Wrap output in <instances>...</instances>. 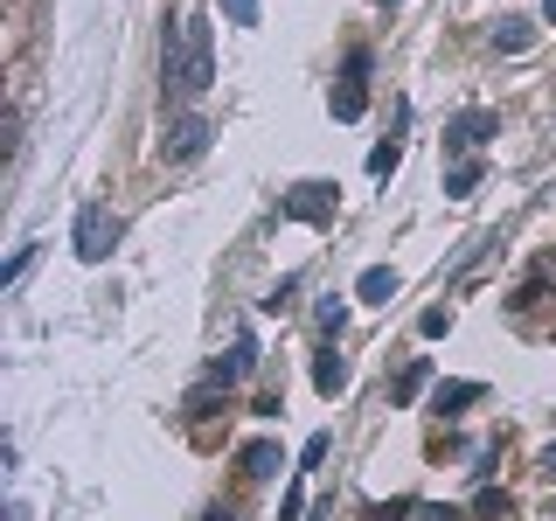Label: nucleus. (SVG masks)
<instances>
[{"label": "nucleus", "instance_id": "obj_5", "mask_svg": "<svg viewBox=\"0 0 556 521\" xmlns=\"http://www.w3.org/2000/svg\"><path fill=\"white\" fill-rule=\"evenodd\" d=\"M202 153H208V118H202V112H181V118L161 132V161L181 167V161H202Z\"/></svg>", "mask_w": 556, "mask_h": 521}, {"label": "nucleus", "instance_id": "obj_28", "mask_svg": "<svg viewBox=\"0 0 556 521\" xmlns=\"http://www.w3.org/2000/svg\"><path fill=\"white\" fill-rule=\"evenodd\" d=\"M390 8H396V0H390Z\"/></svg>", "mask_w": 556, "mask_h": 521}, {"label": "nucleus", "instance_id": "obj_26", "mask_svg": "<svg viewBox=\"0 0 556 521\" xmlns=\"http://www.w3.org/2000/svg\"><path fill=\"white\" fill-rule=\"evenodd\" d=\"M208 521H237V514H230V508H208Z\"/></svg>", "mask_w": 556, "mask_h": 521}, {"label": "nucleus", "instance_id": "obj_14", "mask_svg": "<svg viewBox=\"0 0 556 521\" xmlns=\"http://www.w3.org/2000/svg\"><path fill=\"white\" fill-rule=\"evenodd\" d=\"M473 188H480V161H459V167L445 174V195H452V202H466Z\"/></svg>", "mask_w": 556, "mask_h": 521}, {"label": "nucleus", "instance_id": "obj_15", "mask_svg": "<svg viewBox=\"0 0 556 521\" xmlns=\"http://www.w3.org/2000/svg\"><path fill=\"white\" fill-rule=\"evenodd\" d=\"M313 327H320V334L334 341L341 327H348V300H320V306H313Z\"/></svg>", "mask_w": 556, "mask_h": 521}, {"label": "nucleus", "instance_id": "obj_23", "mask_svg": "<svg viewBox=\"0 0 556 521\" xmlns=\"http://www.w3.org/2000/svg\"><path fill=\"white\" fill-rule=\"evenodd\" d=\"M320 459H327V431H313V439H306V452H300V473H313Z\"/></svg>", "mask_w": 556, "mask_h": 521}, {"label": "nucleus", "instance_id": "obj_9", "mask_svg": "<svg viewBox=\"0 0 556 521\" xmlns=\"http://www.w3.org/2000/svg\"><path fill=\"white\" fill-rule=\"evenodd\" d=\"M355 300H369V306H390V300H396V271H390V265H369V271L355 278Z\"/></svg>", "mask_w": 556, "mask_h": 521}, {"label": "nucleus", "instance_id": "obj_27", "mask_svg": "<svg viewBox=\"0 0 556 521\" xmlns=\"http://www.w3.org/2000/svg\"><path fill=\"white\" fill-rule=\"evenodd\" d=\"M543 22H556V0H543Z\"/></svg>", "mask_w": 556, "mask_h": 521}, {"label": "nucleus", "instance_id": "obj_25", "mask_svg": "<svg viewBox=\"0 0 556 521\" xmlns=\"http://www.w3.org/2000/svg\"><path fill=\"white\" fill-rule=\"evenodd\" d=\"M417 521H459V508H417Z\"/></svg>", "mask_w": 556, "mask_h": 521}, {"label": "nucleus", "instance_id": "obj_16", "mask_svg": "<svg viewBox=\"0 0 556 521\" xmlns=\"http://www.w3.org/2000/svg\"><path fill=\"white\" fill-rule=\"evenodd\" d=\"M529 42H535V28H529V22H501V28H494V49H508V56H521Z\"/></svg>", "mask_w": 556, "mask_h": 521}, {"label": "nucleus", "instance_id": "obj_1", "mask_svg": "<svg viewBox=\"0 0 556 521\" xmlns=\"http://www.w3.org/2000/svg\"><path fill=\"white\" fill-rule=\"evenodd\" d=\"M161 84L167 98L195 104L208 84H216V42H208V14H181V22L161 28Z\"/></svg>", "mask_w": 556, "mask_h": 521}, {"label": "nucleus", "instance_id": "obj_4", "mask_svg": "<svg viewBox=\"0 0 556 521\" xmlns=\"http://www.w3.org/2000/svg\"><path fill=\"white\" fill-rule=\"evenodd\" d=\"M369 112V49H348V69H341V84H334V118H355Z\"/></svg>", "mask_w": 556, "mask_h": 521}, {"label": "nucleus", "instance_id": "obj_6", "mask_svg": "<svg viewBox=\"0 0 556 521\" xmlns=\"http://www.w3.org/2000/svg\"><path fill=\"white\" fill-rule=\"evenodd\" d=\"M494 126H501L494 112H459V118L445 126V153H473V147H486V139H494Z\"/></svg>", "mask_w": 556, "mask_h": 521}, {"label": "nucleus", "instance_id": "obj_2", "mask_svg": "<svg viewBox=\"0 0 556 521\" xmlns=\"http://www.w3.org/2000/svg\"><path fill=\"white\" fill-rule=\"evenodd\" d=\"M70 243H77L84 265H104V257H112V243H118V216H112L104 202H84V208H77V230H70Z\"/></svg>", "mask_w": 556, "mask_h": 521}, {"label": "nucleus", "instance_id": "obj_24", "mask_svg": "<svg viewBox=\"0 0 556 521\" xmlns=\"http://www.w3.org/2000/svg\"><path fill=\"white\" fill-rule=\"evenodd\" d=\"M535 473H543V480H556V445H543V459H535Z\"/></svg>", "mask_w": 556, "mask_h": 521}, {"label": "nucleus", "instance_id": "obj_13", "mask_svg": "<svg viewBox=\"0 0 556 521\" xmlns=\"http://www.w3.org/2000/svg\"><path fill=\"white\" fill-rule=\"evenodd\" d=\"M396 167H404V139H382V147L369 153V174H376V181H390Z\"/></svg>", "mask_w": 556, "mask_h": 521}, {"label": "nucleus", "instance_id": "obj_3", "mask_svg": "<svg viewBox=\"0 0 556 521\" xmlns=\"http://www.w3.org/2000/svg\"><path fill=\"white\" fill-rule=\"evenodd\" d=\"M334 208H341L334 181H300V188L278 195V216H286V223H334Z\"/></svg>", "mask_w": 556, "mask_h": 521}, {"label": "nucleus", "instance_id": "obj_17", "mask_svg": "<svg viewBox=\"0 0 556 521\" xmlns=\"http://www.w3.org/2000/svg\"><path fill=\"white\" fill-rule=\"evenodd\" d=\"M417 334H425V341L452 334V313H445V306H425V313H417Z\"/></svg>", "mask_w": 556, "mask_h": 521}, {"label": "nucleus", "instance_id": "obj_18", "mask_svg": "<svg viewBox=\"0 0 556 521\" xmlns=\"http://www.w3.org/2000/svg\"><path fill=\"white\" fill-rule=\"evenodd\" d=\"M404 514H417V500H376L362 521H404Z\"/></svg>", "mask_w": 556, "mask_h": 521}, {"label": "nucleus", "instance_id": "obj_19", "mask_svg": "<svg viewBox=\"0 0 556 521\" xmlns=\"http://www.w3.org/2000/svg\"><path fill=\"white\" fill-rule=\"evenodd\" d=\"M473 514H486V521H494V514H501V521H508V494H494V486H486V494L473 500Z\"/></svg>", "mask_w": 556, "mask_h": 521}, {"label": "nucleus", "instance_id": "obj_11", "mask_svg": "<svg viewBox=\"0 0 556 521\" xmlns=\"http://www.w3.org/2000/svg\"><path fill=\"white\" fill-rule=\"evenodd\" d=\"M237 466H243V480H271L286 459H278V445H265V439H257V445H243V452H237Z\"/></svg>", "mask_w": 556, "mask_h": 521}, {"label": "nucleus", "instance_id": "obj_22", "mask_svg": "<svg viewBox=\"0 0 556 521\" xmlns=\"http://www.w3.org/2000/svg\"><path fill=\"white\" fill-rule=\"evenodd\" d=\"M292 292H300V278H278V285L265 292V313H278V306H292Z\"/></svg>", "mask_w": 556, "mask_h": 521}, {"label": "nucleus", "instance_id": "obj_12", "mask_svg": "<svg viewBox=\"0 0 556 521\" xmlns=\"http://www.w3.org/2000/svg\"><path fill=\"white\" fill-rule=\"evenodd\" d=\"M431 382V361L417 355V361H404V376H396V404H417V390Z\"/></svg>", "mask_w": 556, "mask_h": 521}, {"label": "nucleus", "instance_id": "obj_8", "mask_svg": "<svg viewBox=\"0 0 556 521\" xmlns=\"http://www.w3.org/2000/svg\"><path fill=\"white\" fill-rule=\"evenodd\" d=\"M313 390H320V396H341V390H348V361L334 355V341L313 355Z\"/></svg>", "mask_w": 556, "mask_h": 521}, {"label": "nucleus", "instance_id": "obj_10", "mask_svg": "<svg viewBox=\"0 0 556 521\" xmlns=\"http://www.w3.org/2000/svg\"><path fill=\"white\" fill-rule=\"evenodd\" d=\"M480 382H439V396H431V410H439V417H459L466 404H480Z\"/></svg>", "mask_w": 556, "mask_h": 521}, {"label": "nucleus", "instance_id": "obj_7", "mask_svg": "<svg viewBox=\"0 0 556 521\" xmlns=\"http://www.w3.org/2000/svg\"><path fill=\"white\" fill-rule=\"evenodd\" d=\"M251 369H257V341H251V334H237L230 355H223V361H208V376H216V382H230V390H237V382L251 376Z\"/></svg>", "mask_w": 556, "mask_h": 521}, {"label": "nucleus", "instance_id": "obj_20", "mask_svg": "<svg viewBox=\"0 0 556 521\" xmlns=\"http://www.w3.org/2000/svg\"><path fill=\"white\" fill-rule=\"evenodd\" d=\"M223 14H230L237 28H257V0H223Z\"/></svg>", "mask_w": 556, "mask_h": 521}, {"label": "nucleus", "instance_id": "obj_21", "mask_svg": "<svg viewBox=\"0 0 556 521\" xmlns=\"http://www.w3.org/2000/svg\"><path fill=\"white\" fill-rule=\"evenodd\" d=\"M28 257H35V243H22V251H14V257H8V265H0V285H14V278H22V271H28Z\"/></svg>", "mask_w": 556, "mask_h": 521}]
</instances>
